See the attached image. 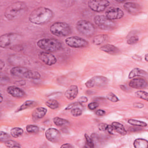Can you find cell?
I'll return each instance as SVG.
<instances>
[{
    "instance_id": "13",
    "label": "cell",
    "mask_w": 148,
    "mask_h": 148,
    "mask_svg": "<svg viewBox=\"0 0 148 148\" xmlns=\"http://www.w3.org/2000/svg\"><path fill=\"white\" fill-rule=\"evenodd\" d=\"M45 137L50 142L57 143L60 138L61 135L58 130L54 128H49L45 131Z\"/></svg>"
},
{
    "instance_id": "24",
    "label": "cell",
    "mask_w": 148,
    "mask_h": 148,
    "mask_svg": "<svg viewBox=\"0 0 148 148\" xmlns=\"http://www.w3.org/2000/svg\"><path fill=\"white\" fill-rule=\"evenodd\" d=\"M147 140L142 138L136 139L133 143L134 146L135 148H146L147 147Z\"/></svg>"
},
{
    "instance_id": "33",
    "label": "cell",
    "mask_w": 148,
    "mask_h": 148,
    "mask_svg": "<svg viewBox=\"0 0 148 148\" xmlns=\"http://www.w3.org/2000/svg\"><path fill=\"white\" fill-rule=\"evenodd\" d=\"M83 113V108L76 107L72 109L71 110V114L73 117H78L82 114Z\"/></svg>"
},
{
    "instance_id": "46",
    "label": "cell",
    "mask_w": 148,
    "mask_h": 148,
    "mask_svg": "<svg viewBox=\"0 0 148 148\" xmlns=\"http://www.w3.org/2000/svg\"><path fill=\"white\" fill-rule=\"evenodd\" d=\"M61 147H67V148H69V147H73V146L69 144V143H65V144H63L61 146Z\"/></svg>"
},
{
    "instance_id": "28",
    "label": "cell",
    "mask_w": 148,
    "mask_h": 148,
    "mask_svg": "<svg viewBox=\"0 0 148 148\" xmlns=\"http://www.w3.org/2000/svg\"><path fill=\"white\" fill-rule=\"evenodd\" d=\"M24 133V131L20 127H14L10 130V134L11 136L13 138H17L21 136Z\"/></svg>"
},
{
    "instance_id": "8",
    "label": "cell",
    "mask_w": 148,
    "mask_h": 148,
    "mask_svg": "<svg viewBox=\"0 0 148 148\" xmlns=\"http://www.w3.org/2000/svg\"><path fill=\"white\" fill-rule=\"evenodd\" d=\"M94 22L99 28L103 30H110L116 27L115 23L109 20L104 15L96 16L94 18Z\"/></svg>"
},
{
    "instance_id": "1",
    "label": "cell",
    "mask_w": 148,
    "mask_h": 148,
    "mask_svg": "<svg viewBox=\"0 0 148 148\" xmlns=\"http://www.w3.org/2000/svg\"><path fill=\"white\" fill-rule=\"evenodd\" d=\"M53 15V12L51 9L40 6L31 11L29 16V21L36 25H42L50 21Z\"/></svg>"
},
{
    "instance_id": "3",
    "label": "cell",
    "mask_w": 148,
    "mask_h": 148,
    "mask_svg": "<svg viewBox=\"0 0 148 148\" xmlns=\"http://www.w3.org/2000/svg\"><path fill=\"white\" fill-rule=\"evenodd\" d=\"M37 46L42 50L51 53L61 49L62 44L55 38H42L37 42Z\"/></svg>"
},
{
    "instance_id": "11",
    "label": "cell",
    "mask_w": 148,
    "mask_h": 148,
    "mask_svg": "<svg viewBox=\"0 0 148 148\" xmlns=\"http://www.w3.org/2000/svg\"><path fill=\"white\" fill-rule=\"evenodd\" d=\"M124 15L123 11L119 8L112 7L107 9L105 12V16L111 21L120 19Z\"/></svg>"
},
{
    "instance_id": "41",
    "label": "cell",
    "mask_w": 148,
    "mask_h": 148,
    "mask_svg": "<svg viewBox=\"0 0 148 148\" xmlns=\"http://www.w3.org/2000/svg\"><path fill=\"white\" fill-rule=\"evenodd\" d=\"M105 131H106V132H107L108 134H113V133H114V130H113V128L112 125L108 124Z\"/></svg>"
},
{
    "instance_id": "10",
    "label": "cell",
    "mask_w": 148,
    "mask_h": 148,
    "mask_svg": "<svg viewBox=\"0 0 148 148\" xmlns=\"http://www.w3.org/2000/svg\"><path fill=\"white\" fill-rule=\"evenodd\" d=\"M109 4V2L106 0L89 1L88 2V7L92 11L95 12H101L103 11Z\"/></svg>"
},
{
    "instance_id": "48",
    "label": "cell",
    "mask_w": 148,
    "mask_h": 148,
    "mask_svg": "<svg viewBox=\"0 0 148 148\" xmlns=\"http://www.w3.org/2000/svg\"><path fill=\"white\" fill-rule=\"evenodd\" d=\"M147 57H148V54H146L145 56V60L147 62L148 61V60H147Z\"/></svg>"
},
{
    "instance_id": "29",
    "label": "cell",
    "mask_w": 148,
    "mask_h": 148,
    "mask_svg": "<svg viewBox=\"0 0 148 148\" xmlns=\"http://www.w3.org/2000/svg\"><path fill=\"white\" fill-rule=\"evenodd\" d=\"M45 104L47 106H48L49 108H50L51 109H57L60 106L59 102L57 100L53 99L47 100L45 102Z\"/></svg>"
},
{
    "instance_id": "36",
    "label": "cell",
    "mask_w": 148,
    "mask_h": 148,
    "mask_svg": "<svg viewBox=\"0 0 148 148\" xmlns=\"http://www.w3.org/2000/svg\"><path fill=\"white\" fill-rule=\"evenodd\" d=\"M138 40H139V38L137 35H132L127 39V42L128 45H134L137 43Z\"/></svg>"
},
{
    "instance_id": "5",
    "label": "cell",
    "mask_w": 148,
    "mask_h": 148,
    "mask_svg": "<svg viewBox=\"0 0 148 148\" xmlns=\"http://www.w3.org/2000/svg\"><path fill=\"white\" fill-rule=\"evenodd\" d=\"M50 31L55 36L65 37L71 34V28L69 25L65 22H56L50 25Z\"/></svg>"
},
{
    "instance_id": "14",
    "label": "cell",
    "mask_w": 148,
    "mask_h": 148,
    "mask_svg": "<svg viewBox=\"0 0 148 148\" xmlns=\"http://www.w3.org/2000/svg\"><path fill=\"white\" fill-rule=\"evenodd\" d=\"M123 7L127 12L133 15L139 13L142 10V8L139 3L133 2H125Z\"/></svg>"
},
{
    "instance_id": "2",
    "label": "cell",
    "mask_w": 148,
    "mask_h": 148,
    "mask_svg": "<svg viewBox=\"0 0 148 148\" xmlns=\"http://www.w3.org/2000/svg\"><path fill=\"white\" fill-rule=\"evenodd\" d=\"M27 8L25 2L17 1L8 6L4 12V16L8 20H13L18 18L24 14Z\"/></svg>"
},
{
    "instance_id": "19",
    "label": "cell",
    "mask_w": 148,
    "mask_h": 148,
    "mask_svg": "<svg viewBox=\"0 0 148 148\" xmlns=\"http://www.w3.org/2000/svg\"><path fill=\"white\" fill-rule=\"evenodd\" d=\"M47 112V110L46 108L43 107H38L34 110L32 113V116L35 120L40 119L46 115Z\"/></svg>"
},
{
    "instance_id": "23",
    "label": "cell",
    "mask_w": 148,
    "mask_h": 148,
    "mask_svg": "<svg viewBox=\"0 0 148 148\" xmlns=\"http://www.w3.org/2000/svg\"><path fill=\"white\" fill-rule=\"evenodd\" d=\"M108 36L106 34H99L95 37L92 39V42L95 45H99L108 40Z\"/></svg>"
},
{
    "instance_id": "16",
    "label": "cell",
    "mask_w": 148,
    "mask_h": 148,
    "mask_svg": "<svg viewBox=\"0 0 148 148\" xmlns=\"http://www.w3.org/2000/svg\"><path fill=\"white\" fill-rule=\"evenodd\" d=\"M6 91L9 95L16 98H22L25 95V92L21 88L16 86H9L6 89Z\"/></svg>"
},
{
    "instance_id": "12",
    "label": "cell",
    "mask_w": 148,
    "mask_h": 148,
    "mask_svg": "<svg viewBox=\"0 0 148 148\" xmlns=\"http://www.w3.org/2000/svg\"><path fill=\"white\" fill-rule=\"evenodd\" d=\"M39 59L45 64L51 66L57 62L56 57L50 52L41 51L38 54Z\"/></svg>"
},
{
    "instance_id": "43",
    "label": "cell",
    "mask_w": 148,
    "mask_h": 148,
    "mask_svg": "<svg viewBox=\"0 0 148 148\" xmlns=\"http://www.w3.org/2000/svg\"><path fill=\"white\" fill-rule=\"evenodd\" d=\"M107 125L108 124H105V123H101V124H99L98 125V128L99 130L101 131H105L106 130V128L107 127Z\"/></svg>"
},
{
    "instance_id": "47",
    "label": "cell",
    "mask_w": 148,
    "mask_h": 148,
    "mask_svg": "<svg viewBox=\"0 0 148 148\" xmlns=\"http://www.w3.org/2000/svg\"><path fill=\"white\" fill-rule=\"evenodd\" d=\"M0 66H1V70H2L3 67L5 66V62L3 61L2 60H0Z\"/></svg>"
},
{
    "instance_id": "4",
    "label": "cell",
    "mask_w": 148,
    "mask_h": 148,
    "mask_svg": "<svg viewBox=\"0 0 148 148\" xmlns=\"http://www.w3.org/2000/svg\"><path fill=\"white\" fill-rule=\"evenodd\" d=\"M10 73L13 76L29 79H39L40 77V75L38 72L29 69L22 66H17L12 68L10 71Z\"/></svg>"
},
{
    "instance_id": "44",
    "label": "cell",
    "mask_w": 148,
    "mask_h": 148,
    "mask_svg": "<svg viewBox=\"0 0 148 148\" xmlns=\"http://www.w3.org/2000/svg\"><path fill=\"white\" fill-rule=\"evenodd\" d=\"M87 101H88V98L85 96H82L78 99V102L82 104L83 103H86Z\"/></svg>"
},
{
    "instance_id": "27",
    "label": "cell",
    "mask_w": 148,
    "mask_h": 148,
    "mask_svg": "<svg viewBox=\"0 0 148 148\" xmlns=\"http://www.w3.org/2000/svg\"><path fill=\"white\" fill-rule=\"evenodd\" d=\"M35 103V102L31 100H27L26 101H25L22 105H21L16 110V113L24 110L25 109H27L28 108H31V106H32L34 105V104Z\"/></svg>"
},
{
    "instance_id": "32",
    "label": "cell",
    "mask_w": 148,
    "mask_h": 148,
    "mask_svg": "<svg viewBox=\"0 0 148 148\" xmlns=\"http://www.w3.org/2000/svg\"><path fill=\"white\" fill-rule=\"evenodd\" d=\"M4 144L5 146L7 147H10V148H14V147H20L21 146L20 145V144L14 140H8L5 142H4Z\"/></svg>"
},
{
    "instance_id": "35",
    "label": "cell",
    "mask_w": 148,
    "mask_h": 148,
    "mask_svg": "<svg viewBox=\"0 0 148 148\" xmlns=\"http://www.w3.org/2000/svg\"><path fill=\"white\" fill-rule=\"evenodd\" d=\"M76 107H79V108H83V105L80 102H76L72 103L69 104V105H68L66 106V108L65 109V110H71L72 109H73L74 108H76Z\"/></svg>"
},
{
    "instance_id": "7",
    "label": "cell",
    "mask_w": 148,
    "mask_h": 148,
    "mask_svg": "<svg viewBox=\"0 0 148 148\" xmlns=\"http://www.w3.org/2000/svg\"><path fill=\"white\" fill-rule=\"evenodd\" d=\"M20 35L16 33H7L0 36V46L2 48H7L12 46L14 43L21 39Z\"/></svg>"
},
{
    "instance_id": "6",
    "label": "cell",
    "mask_w": 148,
    "mask_h": 148,
    "mask_svg": "<svg viewBox=\"0 0 148 148\" xmlns=\"http://www.w3.org/2000/svg\"><path fill=\"white\" fill-rule=\"evenodd\" d=\"M76 28L77 32L84 36H91L95 31L94 24L86 20H79L76 24Z\"/></svg>"
},
{
    "instance_id": "9",
    "label": "cell",
    "mask_w": 148,
    "mask_h": 148,
    "mask_svg": "<svg viewBox=\"0 0 148 148\" xmlns=\"http://www.w3.org/2000/svg\"><path fill=\"white\" fill-rule=\"evenodd\" d=\"M65 42L66 45L72 48L86 47L89 45V43L86 39L77 36H72L66 38Z\"/></svg>"
},
{
    "instance_id": "26",
    "label": "cell",
    "mask_w": 148,
    "mask_h": 148,
    "mask_svg": "<svg viewBox=\"0 0 148 148\" xmlns=\"http://www.w3.org/2000/svg\"><path fill=\"white\" fill-rule=\"evenodd\" d=\"M128 123L130 124V125H132L134 127H146L147 126V124L146 122L136 120V119H130L127 121Z\"/></svg>"
},
{
    "instance_id": "50",
    "label": "cell",
    "mask_w": 148,
    "mask_h": 148,
    "mask_svg": "<svg viewBox=\"0 0 148 148\" xmlns=\"http://www.w3.org/2000/svg\"><path fill=\"white\" fill-rule=\"evenodd\" d=\"M116 2H119V3H123V2H125V0H123V1H116Z\"/></svg>"
},
{
    "instance_id": "21",
    "label": "cell",
    "mask_w": 148,
    "mask_h": 148,
    "mask_svg": "<svg viewBox=\"0 0 148 148\" xmlns=\"http://www.w3.org/2000/svg\"><path fill=\"white\" fill-rule=\"evenodd\" d=\"M112 125L113 128V130H114V131L116 132L117 133L119 134L120 135H125L127 134V130H125L124 126L119 123V122H113L112 124Z\"/></svg>"
},
{
    "instance_id": "40",
    "label": "cell",
    "mask_w": 148,
    "mask_h": 148,
    "mask_svg": "<svg viewBox=\"0 0 148 148\" xmlns=\"http://www.w3.org/2000/svg\"><path fill=\"white\" fill-rule=\"evenodd\" d=\"M99 106V104L97 103V102H91L90 103L87 107L88 108V109L91 110H94L95 109H96Z\"/></svg>"
},
{
    "instance_id": "18",
    "label": "cell",
    "mask_w": 148,
    "mask_h": 148,
    "mask_svg": "<svg viewBox=\"0 0 148 148\" xmlns=\"http://www.w3.org/2000/svg\"><path fill=\"white\" fill-rule=\"evenodd\" d=\"M100 50L102 51L110 54H117L120 52L119 48L116 47L115 46L110 44H106L103 46H102L100 47Z\"/></svg>"
},
{
    "instance_id": "25",
    "label": "cell",
    "mask_w": 148,
    "mask_h": 148,
    "mask_svg": "<svg viewBox=\"0 0 148 148\" xmlns=\"http://www.w3.org/2000/svg\"><path fill=\"white\" fill-rule=\"evenodd\" d=\"M53 123L55 125L58 127H62V126H66L69 125V122L64 119L59 117H55L53 118Z\"/></svg>"
},
{
    "instance_id": "39",
    "label": "cell",
    "mask_w": 148,
    "mask_h": 148,
    "mask_svg": "<svg viewBox=\"0 0 148 148\" xmlns=\"http://www.w3.org/2000/svg\"><path fill=\"white\" fill-rule=\"evenodd\" d=\"M85 86L87 88H92L93 87H94L95 86V82H94V78L92 77V78L90 79L89 80H88L86 82Z\"/></svg>"
},
{
    "instance_id": "49",
    "label": "cell",
    "mask_w": 148,
    "mask_h": 148,
    "mask_svg": "<svg viewBox=\"0 0 148 148\" xmlns=\"http://www.w3.org/2000/svg\"><path fill=\"white\" fill-rule=\"evenodd\" d=\"M3 101V95L1 93V103H2Z\"/></svg>"
},
{
    "instance_id": "22",
    "label": "cell",
    "mask_w": 148,
    "mask_h": 148,
    "mask_svg": "<svg viewBox=\"0 0 148 148\" xmlns=\"http://www.w3.org/2000/svg\"><path fill=\"white\" fill-rule=\"evenodd\" d=\"M93 78L95 82V86H96L103 87L108 84V78L106 77L102 76H97L93 77Z\"/></svg>"
},
{
    "instance_id": "20",
    "label": "cell",
    "mask_w": 148,
    "mask_h": 148,
    "mask_svg": "<svg viewBox=\"0 0 148 148\" xmlns=\"http://www.w3.org/2000/svg\"><path fill=\"white\" fill-rule=\"evenodd\" d=\"M147 73L145 70H143L138 68H135L130 71L128 77V79H132V78H135L136 76H147Z\"/></svg>"
},
{
    "instance_id": "17",
    "label": "cell",
    "mask_w": 148,
    "mask_h": 148,
    "mask_svg": "<svg viewBox=\"0 0 148 148\" xmlns=\"http://www.w3.org/2000/svg\"><path fill=\"white\" fill-rule=\"evenodd\" d=\"M78 87L76 85H71L66 90L64 93V95L66 99L72 101L77 96L78 94Z\"/></svg>"
},
{
    "instance_id": "37",
    "label": "cell",
    "mask_w": 148,
    "mask_h": 148,
    "mask_svg": "<svg viewBox=\"0 0 148 148\" xmlns=\"http://www.w3.org/2000/svg\"><path fill=\"white\" fill-rule=\"evenodd\" d=\"M84 138H85V139H86V144L87 145L88 147H94V142H93V140L90 137L88 134H85L84 135Z\"/></svg>"
},
{
    "instance_id": "45",
    "label": "cell",
    "mask_w": 148,
    "mask_h": 148,
    "mask_svg": "<svg viewBox=\"0 0 148 148\" xmlns=\"http://www.w3.org/2000/svg\"><path fill=\"white\" fill-rule=\"evenodd\" d=\"M133 106L134 108H139V109H140V108H143L144 107V105L143 103H138V102H136V103H134L133 104Z\"/></svg>"
},
{
    "instance_id": "30",
    "label": "cell",
    "mask_w": 148,
    "mask_h": 148,
    "mask_svg": "<svg viewBox=\"0 0 148 148\" xmlns=\"http://www.w3.org/2000/svg\"><path fill=\"white\" fill-rule=\"evenodd\" d=\"M135 96L146 101H148V94H147V92L145 91H143V90L137 91L135 92Z\"/></svg>"
},
{
    "instance_id": "31",
    "label": "cell",
    "mask_w": 148,
    "mask_h": 148,
    "mask_svg": "<svg viewBox=\"0 0 148 148\" xmlns=\"http://www.w3.org/2000/svg\"><path fill=\"white\" fill-rule=\"evenodd\" d=\"M39 130V128L36 125L29 124L26 127V131L27 132L30 134L37 133Z\"/></svg>"
},
{
    "instance_id": "42",
    "label": "cell",
    "mask_w": 148,
    "mask_h": 148,
    "mask_svg": "<svg viewBox=\"0 0 148 148\" xmlns=\"http://www.w3.org/2000/svg\"><path fill=\"white\" fill-rule=\"evenodd\" d=\"M105 113H106V112L102 109H98L95 112V114L98 116H102L105 115Z\"/></svg>"
},
{
    "instance_id": "38",
    "label": "cell",
    "mask_w": 148,
    "mask_h": 148,
    "mask_svg": "<svg viewBox=\"0 0 148 148\" xmlns=\"http://www.w3.org/2000/svg\"><path fill=\"white\" fill-rule=\"evenodd\" d=\"M10 139V135L6 133V132H5L3 131H1L0 132V141L1 142H5L8 140H9Z\"/></svg>"
},
{
    "instance_id": "15",
    "label": "cell",
    "mask_w": 148,
    "mask_h": 148,
    "mask_svg": "<svg viewBox=\"0 0 148 148\" xmlns=\"http://www.w3.org/2000/svg\"><path fill=\"white\" fill-rule=\"evenodd\" d=\"M129 86L131 88L141 90L147 87V82L146 79L142 77L132 78L129 82Z\"/></svg>"
},
{
    "instance_id": "34",
    "label": "cell",
    "mask_w": 148,
    "mask_h": 148,
    "mask_svg": "<svg viewBox=\"0 0 148 148\" xmlns=\"http://www.w3.org/2000/svg\"><path fill=\"white\" fill-rule=\"evenodd\" d=\"M106 98L109 101H111L112 102H118L119 101V99L118 98V97L114 94H113L112 92H109L106 95Z\"/></svg>"
}]
</instances>
